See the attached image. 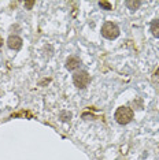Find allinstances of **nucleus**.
<instances>
[{
	"label": "nucleus",
	"mask_w": 159,
	"mask_h": 160,
	"mask_svg": "<svg viewBox=\"0 0 159 160\" xmlns=\"http://www.w3.org/2000/svg\"><path fill=\"white\" fill-rule=\"evenodd\" d=\"M36 4L34 0H32V2H25V7H26L28 10H32V7H33Z\"/></svg>",
	"instance_id": "10"
},
{
	"label": "nucleus",
	"mask_w": 159,
	"mask_h": 160,
	"mask_svg": "<svg viewBox=\"0 0 159 160\" xmlns=\"http://www.w3.org/2000/svg\"><path fill=\"white\" fill-rule=\"evenodd\" d=\"M2 42H3V40H2V37H0V48H2Z\"/></svg>",
	"instance_id": "11"
},
{
	"label": "nucleus",
	"mask_w": 159,
	"mask_h": 160,
	"mask_svg": "<svg viewBox=\"0 0 159 160\" xmlns=\"http://www.w3.org/2000/svg\"><path fill=\"white\" fill-rule=\"evenodd\" d=\"M99 6L102 7L103 10H107V11L113 10V6H111V3H108V2H99Z\"/></svg>",
	"instance_id": "8"
},
{
	"label": "nucleus",
	"mask_w": 159,
	"mask_h": 160,
	"mask_svg": "<svg viewBox=\"0 0 159 160\" xmlns=\"http://www.w3.org/2000/svg\"><path fill=\"white\" fill-rule=\"evenodd\" d=\"M125 6L128 7V10H131V11H136V10L141 6V2H140V0H126Z\"/></svg>",
	"instance_id": "6"
},
{
	"label": "nucleus",
	"mask_w": 159,
	"mask_h": 160,
	"mask_svg": "<svg viewBox=\"0 0 159 160\" xmlns=\"http://www.w3.org/2000/svg\"><path fill=\"white\" fill-rule=\"evenodd\" d=\"M150 29H151V33H152L156 38H159V19L152 21V22H151Z\"/></svg>",
	"instance_id": "7"
},
{
	"label": "nucleus",
	"mask_w": 159,
	"mask_h": 160,
	"mask_svg": "<svg viewBox=\"0 0 159 160\" xmlns=\"http://www.w3.org/2000/svg\"><path fill=\"white\" fill-rule=\"evenodd\" d=\"M133 110L129 107H119L117 111H115V121H117L119 125H128L129 122H132L133 119Z\"/></svg>",
	"instance_id": "1"
},
{
	"label": "nucleus",
	"mask_w": 159,
	"mask_h": 160,
	"mask_svg": "<svg viewBox=\"0 0 159 160\" xmlns=\"http://www.w3.org/2000/svg\"><path fill=\"white\" fill-rule=\"evenodd\" d=\"M89 81H91V77H89V74L85 70H81V71L74 72L73 82H74V85L77 86L78 89H85L86 86H88Z\"/></svg>",
	"instance_id": "2"
},
{
	"label": "nucleus",
	"mask_w": 159,
	"mask_h": 160,
	"mask_svg": "<svg viewBox=\"0 0 159 160\" xmlns=\"http://www.w3.org/2000/svg\"><path fill=\"white\" fill-rule=\"evenodd\" d=\"M7 45H8L10 49L19 51L22 48V38L19 36H10L8 40H7Z\"/></svg>",
	"instance_id": "4"
},
{
	"label": "nucleus",
	"mask_w": 159,
	"mask_h": 160,
	"mask_svg": "<svg viewBox=\"0 0 159 160\" xmlns=\"http://www.w3.org/2000/svg\"><path fill=\"white\" fill-rule=\"evenodd\" d=\"M80 66H81V60H80L77 56H70L66 60V68L69 71L77 70V68H80Z\"/></svg>",
	"instance_id": "5"
},
{
	"label": "nucleus",
	"mask_w": 159,
	"mask_h": 160,
	"mask_svg": "<svg viewBox=\"0 0 159 160\" xmlns=\"http://www.w3.org/2000/svg\"><path fill=\"white\" fill-rule=\"evenodd\" d=\"M60 119L64 121V122L70 121V119H71V114H70V112H67V111H63L62 114H60Z\"/></svg>",
	"instance_id": "9"
},
{
	"label": "nucleus",
	"mask_w": 159,
	"mask_h": 160,
	"mask_svg": "<svg viewBox=\"0 0 159 160\" xmlns=\"http://www.w3.org/2000/svg\"><path fill=\"white\" fill-rule=\"evenodd\" d=\"M102 36L108 40H114L119 36V28L113 22H106L102 28Z\"/></svg>",
	"instance_id": "3"
},
{
	"label": "nucleus",
	"mask_w": 159,
	"mask_h": 160,
	"mask_svg": "<svg viewBox=\"0 0 159 160\" xmlns=\"http://www.w3.org/2000/svg\"><path fill=\"white\" fill-rule=\"evenodd\" d=\"M156 75H159V70H158V71H156Z\"/></svg>",
	"instance_id": "12"
}]
</instances>
